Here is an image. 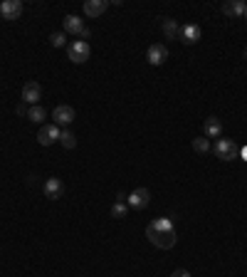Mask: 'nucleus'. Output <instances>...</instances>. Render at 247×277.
<instances>
[{"instance_id":"f257e3e1","label":"nucleus","mask_w":247,"mask_h":277,"mask_svg":"<svg viewBox=\"0 0 247 277\" xmlns=\"http://www.w3.org/2000/svg\"><path fill=\"white\" fill-rule=\"evenodd\" d=\"M146 238L151 245L161 248V250H171L178 235H175V225H173L168 218H156L146 225Z\"/></svg>"},{"instance_id":"f03ea898","label":"nucleus","mask_w":247,"mask_h":277,"mask_svg":"<svg viewBox=\"0 0 247 277\" xmlns=\"http://www.w3.org/2000/svg\"><path fill=\"white\" fill-rule=\"evenodd\" d=\"M213 151H215V156H218V159H223V161H232V159H237L240 146H237L232 139H218V141H215V146H213Z\"/></svg>"},{"instance_id":"7ed1b4c3","label":"nucleus","mask_w":247,"mask_h":277,"mask_svg":"<svg viewBox=\"0 0 247 277\" xmlns=\"http://www.w3.org/2000/svg\"><path fill=\"white\" fill-rule=\"evenodd\" d=\"M89 45L84 42V40H77V42H72L69 47H67V57L75 62V65H84L87 59H89Z\"/></svg>"},{"instance_id":"20e7f679","label":"nucleus","mask_w":247,"mask_h":277,"mask_svg":"<svg viewBox=\"0 0 247 277\" xmlns=\"http://www.w3.org/2000/svg\"><path fill=\"white\" fill-rule=\"evenodd\" d=\"M126 203H129V208L144 210L146 205L151 203V193H149V188H136V191H131V193L126 196Z\"/></svg>"},{"instance_id":"39448f33","label":"nucleus","mask_w":247,"mask_h":277,"mask_svg":"<svg viewBox=\"0 0 247 277\" xmlns=\"http://www.w3.org/2000/svg\"><path fill=\"white\" fill-rule=\"evenodd\" d=\"M64 33L82 37V40L89 37V30L84 27V20L79 18V15H67V18H64Z\"/></svg>"},{"instance_id":"423d86ee","label":"nucleus","mask_w":247,"mask_h":277,"mask_svg":"<svg viewBox=\"0 0 247 277\" xmlns=\"http://www.w3.org/2000/svg\"><path fill=\"white\" fill-rule=\"evenodd\" d=\"M59 134H62V129H59L57 124H45L38 131V141L42 146H52L55 141H59Z\"/></svg>"},{"instance_id":"0eeeda50","label":"nucleus","mask_w":247,"mask_h":277,"mask_svg":"<svg viewBox=\"0 0 247 277\" xmlns=\"http://www.w3.org/2000/svg\"><path fill=\"white\" fill-rule=\"evenodd\" d=\"M146 59H149V65H153V67H161V65L168 59V50H166V45H161V42L151 45L149 52H146Z\"/></svg>"},{"instance_id":"6e6552de","label":"nucleus","mask_w":247,"mask_h":277,"mask_svg":"<svg viewBox=\"0 0 247 277\" xmlns=\"http://www.w3.org/2000/svg\"><path fill=\"white\" fill-rule=\"evenodd\" d=\"M52 119H55L57 127H67V124L75 121V109H72L69 104H59V107H55V111H52Z\"/></svg>"},{"instance_id":"1a4fd4ad","label":"nucleus","mask_w":247,"mask_h":277,"mask_svg":"<svg viewBox=\"0 0 247 277\" xmlns=\"http://www.w3.org/2000/svg\"><path fill=\"white\" fill-rule=\"evenodd\" d=\"M200 27L195 25V22H188V25H183L181 27V33H178V40L183 42V45H195L198 40H200Z\"/></svg>"},{"instance_id":"9d476101","label":"nucleus","mask_w":247,"mask_h":277,"mask_svg":"<svg viewBox=\"0 0 247 277\" xmlns=\"http://www.w3.org/2000/svg\"><path fill=\"white\" fill-rule=\"evenodd\" d=\"M0 15L5 20H18L22 15V3L20 0H5V3H0Z\"/></svg>"},{"instance_id":"9b49d317","label":"nucleus","mask_w":247,"mask_h":277,"mask_svg":"<svg viewBox=\"0 0 247 277\" xmlns=\"http://www.w3.org/2000/svg\"><path fill=\"white\" fill-rule=\"evenodd\" d=\"M40 99H42V87H40V82H27L25 87H22V102H27V104H38Z\"/></svg>"},{"instance_id":"f8f14e48","label":"nucleus","mask_w":247,"mask_h":277,"mask_svg":"<svg viewBox=\"0 0 247 277\" xmlns=\"http://www.w3.org/2000/svg\"><path fill=\"white\" fill-rule=\"evenodd\" d=\"M107 8H109V0H87V3H84V15L99 18Z\"/></svg>"},{"instance_id":"ddd939ff","label":"nucleus","mask_w":247,"mask_h":277,"mask_svg":"<svg viewBox=\"0 0 247 277\" xmlns=\"http://www.w3.org/2000/svg\"><path fill=\"white\" fill-rule=\"evenodd\" d=\"M245 8H247V3H242V0H228V3H223V13L230 15V18H242L245 15Z\"/></svg>"},{"instance_id":"4468645a","label":"nucleus","mask_w":247,"mask_h":277,"mask_svg":"<svg viewBox=\"0 0 247 277\" xmlns=\"http://www.w3.org/2000/svg\"><path fill=\"white\" fill-rule=\"evenodd\" d=\"M62 193H64V186H62L59 178H47V181H45V196H47V198L57 201V198H62Z\"/></svg>"},{"instance_id":"2eb2a0df","label":"nucleus","mask_w":247,"mask_h":277,"mask_svg":"<svg viewBox=\"0 0 247 277\" xmlns=\"http://www.w3.org/2000/svg\"><path fill=\"white\" fill-rule=\"evenodd\" d=\"M205 136L208 139H220L223 136V127H220V119L218 116H210L205 121Z\"/></svg>"},{"instance_id":"dca6fc26","label":"nucleus","mask_w":247,"mask_h":277,"mask_svg":"<svg viewBox=\"0 0 247 277\" xmlns=\"http://www.w3.org/2000/svg\"><path fill=\"white\" fill-rule=\"evenodd\" d=\"M163 33H166V37L168 40H178V33H181V27L175 25V20H171V18H163Z\"/></svg>"},{"instance_id":"f3484780","label":"nucleus","mask_w":247,"mask_h":277,"mask_svg":"<svg viewBox=\"0 0 247 277\" xmlns=\"http://www.w3.org/2000/svg\"><path fill=\"white\" fill-rule=\"evenodd\" d=\"M45 116H47V111H45V107H40V104H35V107H30V109H27V119H30V121H35V124H42V121H45Z\"/></svg>"},{"instance_id":"a211bd4d","label":"nucleus","mask_w":247,"mask_h":277,"mask_svg":"<svg viewBox=\"0 0 247 277\" xmlns=\"http://www.w3.org/2000/svg\"><path fill=\"white\" fill-rule=\"evenodd\" d=\"M59 144H62L64 148H75L77 146V136L69 129H64L62 134H59Z\"/></svg>"},{"instance_id":"6ab92c4d","label":"nucleus","mask_w":247,"mask_h":277,"mask_svg":"<svg viewBox=\"0 0 247 277\" xmlns=\"http://www.w3.org/2000/svg\"><path fill=\"white\" fill-rule=\"evenodd\" d=\"M193 151H195V153H208V151H210V141L205 139V136L193 139Z\"/></svg>"},{"instance_id":"aec40b11","label":"nucleus","mask_w":247,"mask_h":277,"mask_svg":"<svg viewBox=\"0 0 247 277\" xmlns=\"http://www.w3.org/2000/svg\"><path fill=\"white\" fill-rule=\"evenodd\" d=\"M126 210H129V203H124V201H116L112 205V216L114 218H126Z\"/></svg>"},{"instance_id":"412c9836","label":"nucleus","mask_w":247,"mask_h":277,"mask_svg":"<svg viewBox=\"0 0 247 277\" xmlns=\"http://www.w3.org/2000/svg\"><path fill=\"white\" fill-rule=\"evenodd\" d=\"M50 45L52 47H64V33H52L50 35Z\"/></svg>"},{"instance_id":"4be33fe9","label":"nucleus","mask_w":247,"mask_h":277,"mask_svg":"<svg viewBox=\"0 0 247 277\" xmlns=\"http://www.w3.org/2000/svg\"><path fill=\"white\" fill-rule=\"evenodd\" d=\"M171 277H190V272H188V270H175Z\"/></svg>"},{"instance_id":"5701e85b","label":"nucleus","mask_w":247,"mask_h":277,"mask_svg":"<svg viewBox=\"0 0 247 277\" xmlns=\"http://www.w3.org/2000/svg\"><path fill=\"white\" fill-rule=\"evenodd\" d=\"M242 18H245V20H247V8H245V15H242Z\"/></svg>"}]
</instances>
